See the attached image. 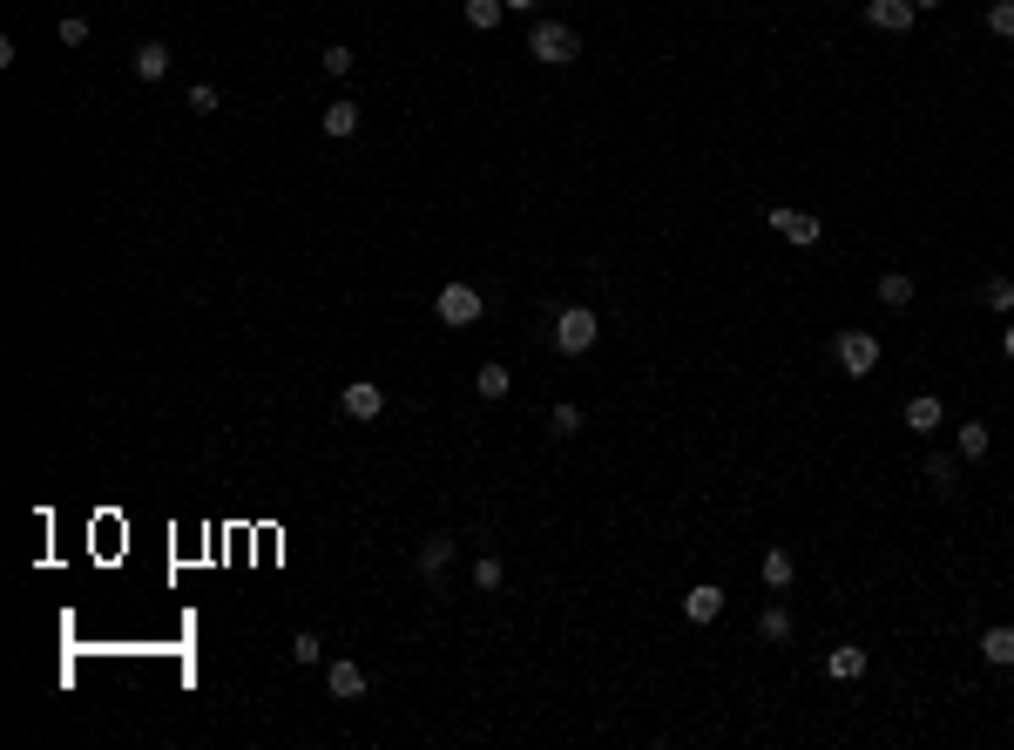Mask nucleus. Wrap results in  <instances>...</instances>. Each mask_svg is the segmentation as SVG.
<instances>
[{"mask_svg": "<svg viewBox=\"0 0 1014 750\" xmlns=\"http://www.w3.org/2000/svg\"><path fill=\"white\" fill-rule=\"evenodd\" d=\"M548 338H555L562 359H582L595 338H602V318H595L589 305H568V311H555V332H548Z\"/></svg>", "mask_w": 1014, "mask_h": 750, "instance_id": "1", "label": "nucleus"}, {"mask_svg": "<svg viewBox=\"0 0 1014 750\" xmlns=\"http://www.w3.org/2000/svg\"><path fill=\"white\" fill-rule=\"evenodd\" d=\"M528 55H535L541 68H568V61L582 55V41H575V28H562V21H541V28L528 34Z\"/></svg>", "mask_w": 1014, "mask_h": 750, "instance_id": "2", "label": "nucleus"}, {"mask_svg": "<svg viewBox=\"0 0 1014 750\" xmlns=\"http://www.w3.org/2000/svg\"><path fill=\"white\" fill-rule=\"evenodd\" d=\"M433 311H440V325H474L480 311V291L474 284H440V298H433Z\"/></svg>", "mask_w": 1014, "mask_h": 750, "instance_id": "3", "label": "nucleus"}, {"mask_svg": "<svg viewBox=\"0 0 1014 750\" xmlns=\"http://www.w3.org/2000/svg\"><path fill=\"white\" fill-rule=\"evenodd\" d=\"M764 217H771V230L791 237L798 250H812L818 237H825V217H812V210H764Z\"/></svg>", "mask_w": 1014, "mask_h": 750, "instance_id": "4", "label": "nucleus"}, {"mask_svg": "<svg viewBox=\"0 0 1014 750\" xmlns=\"http://www.w3.org/2000/svg\"><path fill=\"white\" fill-rule=\"evenodd\" d=\"M832 352H839V365L852 372V379H866V372L879 365V338H873V332H839V345H832Z\"/></svg>", "mask_w": 1014, "mask_h": 750, "instance_id": "5", "label": "nucleus"}, {"mask_svg": "<svg viewBox=\"0 0 1014 750\" xmlns=\"http://www.w3.org/2000/svg\"><path fill=\"white\" fill-rule=\"evenodd\" d=\"M338 406H345V419H359V426H372V419L386 413V392L372 386V379H352V386L338 392Z\"/></svg>", "mask_w": 1014, "mask_h": 750, "instance_id": "6", "label": "nucleus"}, {"mask_svg": "<svg viewBox=\"0 0 1014 750\" xmlns=\"http://www.w3.org/2000/svg\"><path fill=\"white\" fill-rule=\"evenodd\" d=\"M913 14H920L913 0H866V21H873L879 34H906V28H913Z\"/></svg>", "mask_w": 1014, "mask_h": 750, "instance_id": "7", "label": "nucleus"}, {"mask_svg": "<svg viewBox=\"0 0 1014 750\" xmlns=\"http://www.w3.org/2000/svg\"><path fill=\"white\" fill-rule=\"evenodd\" d=\"M683 615H690V622H717V615H724V588H717V582H697L690 595H683Z\"/></svg>", "mask_w": 1014, "mask_h": 750, "instance_id": "8", "label": "nucleus"}, {"mask_svg": "<svg viewBox=\"0 0 1014 750\" xmlns=\"http://www.w3.org/2000/svg\"><path fill=\"white\" fill-rule=\"evenodd\" d=\"M325 690H332L338 703L366 696V669H359V663H325Z\"/></svg>", "mask_w": 1014, "mask_h": 750, "instance_id": "9", "label": "nucleus"}, {"mask_svg": "<svg viewBox=\"0 0 1014 750\" xmlns=\"http://www.w3.org/2000/svg\"><path fill=\"white\" fill-rule=\"evenodd\" d=\"M447 561H453V534H426V541H420V575H426V582H440Z\"/></svg>", "mask_w": 1014, "mask_h": 750, "instance_id": "10", "label": "nucleus"}, {"mask_svg": "<svg viewBox=\"0 0 1014 750\" xmlns=\"http://www.w3.org/2000/svg\"><path fill=\"white\" fill-rule=\"evenodd\" d=\"M825 676H839V683H859V676H866V649H852V642H839V649L825 656Z\"/></svg>", "mask_w": 1014, "mask_h": 750, "instance_id": "11", "label": "nucleus"}, {"mask_svg": "<svg viewBox=\"0 0 1014 750\" xmlns=\"http://www.w3.org/2000/svg\"><path fill=\"white\" fill-rule=\"evenodd\" d=\"M169 61H176V55H169L163 41H142V48H136V61H129V68H136L142 82H163V75H169Z\"/></svg>", "mask_w": 1014, "mask_h": 750, "instance_id": "12", "label": "nucleus"}, {"mask_svg": "<svg viewBox=\"0 0 1014 750\" xmlns=\"http://www.w3.org/2000/svg\"><path fill=\"white\" fill-rule=\"evenodd\" d=\"M460 14H467V28H474V34H494V28H501V14H507V0H460Z\"/></svg>", "mask_w": 1014, "mask_h": 750, "instance_id": "13", "label": "nucleus"}, {"mask_svg": "<svg viewBox=\"0 0 1014 750\" xmlns=\"http://www.w3.org/2000/svg\"><path fill=\"white\" fill-rule=\"evenodd\" d=\"M507 386H514V372H507L501 359H487V365L474 372V392H480V399H507Z\"/></svg>", "mask_w": 1014, "mask_h": 750, "instance_id": "14", "label": "nucleus"}, {"mask_svg": "<svg viewBox=\"0 0 1014 750\" xmlns=\"http://www.w3.org/2000/svg\"><path fill=\"white\" fill-rule=\"evenodd\" d=\"M352 129H359V102H352V95L325 102V136H352Z\"/></svg>", "mask_w": 1014, "mask_h": 750, "instance_id": "15", "label": "nucleus"}, {"mask_svg": "<svg viewBox=\"0 0 1014 750\" xmlns=\"http://www.w3.org/2000/svg\"><path fill=\"white\" fill-rule=\"evenodd\" d=\"M906 426H913V433H933V426H940V399H933V392L906 399Z\"/></svg>", "mask_w": 1014, "mask_h": 750, "instance_id": "16", "label": "nucleus"}, {"mask_svg": "<svg viewBox=\"0 0 1014 750\" xmlns=\"http://www.w3.org/2000/svg\"><path fill=\"white\" fill-rule=\"evenodd\" d=\"M981 656H987L994 669H1008V663H1014V629H987V636H981Z\"/></svg>", "mask_w": 1014, "mask_h": 750, "instance_id": "17", "label": "nucleus"}, {"mask_svg": "<svg viewBox=\"0 0 1014 750\" xmlns=\"http://www.w3.org/2000/svg\"><path fill=\"white\" fill-rule=\"evenodd\" d=\"M879 305H913V278L906 271H879Z\"/></svg>", "mask_w": 1014, "mask_h": 750, "instance_id": "18", "label": "nucleus"}, {"mask_svg": "<svg viewBox=\"0 0 1014 750\" xmlns=\"http://www.w3.org/2000/svg\"><path fill=\"white\" fill-rule=\"evenodd\" d=\"M758 575H764V588H791V575H798V568H791V555H785V548H771Z\"/></svg>", "mask_w": 1014, "mask_h": 750, "instance_id": "19", "label": "nucleus"}, {"mask_svg": "<svg viewBox=\"0 0 1014 750\" xmlns=\"http://www.w3.org/2000/svg\"><path fill=\"white\" fill-rule=\"evenodd\" d=\"M758 636H764V642H785V636H791V615H785V609H764V615H758Z\"/></svg>", "mask_w": 1014, "mask_h": 750, "instance_id": "20", "label": "nucleus"}, {"mask_svg": "<svg viewBox=\"0 0 1014 750\" xmlns=\"http://www.w3.org/2000/svg\"><path fill=\"white\" fill-rule=\"evenodd\" d=\"M960 453H967V460H981V453H987V426H981V419L960 426Z\"/></svg>", "mask_w": 1014, "mask_h": 750, "instance_id": "21", "label": "nucleus"}, {"mask_svg": "<svg viewBox=\"0 0 1014 750\" xmlns=\"http://www.w3.org/2000/svg\"><path fill=\"white\" fill-rule=\"evenodd\" d=\"M987 28L1001 34V41H1014V0H994V7H987Z\"/></svg>", "mask_w": 1014, "mask_h": 750, "instance_id": "22", "label": "nucleus"}, {"mask_svg": "<svg viewBox=\"0 0 1014 750\" xmlns=\"http://www.w3.org/2000/svg\"><path fill=\"white\" fill-rule=\"evenodd\" d=\"M183 109H197V115H217L224 102H217V88H210V82H197L190 95H183Z\"/></svg>", "mask_w": 1014, "mask_h": 750, "instance_id": "23", "label": "nucleus"}, {"mask_svg": "<svg viewBox=\"0 0 1014 750\" xmlns=\"http://www.w3.org/2000/svg\"><path fill=\"white\" fill-rule=\"evenodd\" d=\"M318 656H325V649H318V636H311V629H305V636H291V663H298V669H311Z\"/></svg>", "mask_w": 1014, "mask_h": 750, "instance_id": "24", "label": "nucleus"}, {"mask_svg": "<svg viewBox=\"0 0 1014 750\" xmlns=\"http://www.w3.org/2000/svg\"><path fill=\"white\" fill-rule=\"evenodd\" d=\"M352 61H359L352 48H325V55H318V68H325V75H352Z\"/></svg>", "mask_w": 1014, "mask_h": 750, "instance_id": "25", "label": "nucleus"}, {"mask_svg": "<svg viewBox=\"0 0 1014 750\" xmlns=\"http://www.w3.org/2000/svg\"><path fill=\"white\" fill-rule=\"evenodd\" d=\"M987 305H994V311H1014V278H987Z\"/></svg>", "mask_w": 1014, "mask_h": 750, "instance_id": "26", "label": "nucleus"}, {"mask_svg": "<svg viewBox=\"0 0 1014 750\" xmlns=\"http://www.w3.org/2000/svg\"><path fill=\"white\" fill-rule=\"evenodd\" d=\"M474 588H501V561H494V555L474 561Z\"/></svg>", "mask_w": 1014, "mask_h": 750, "instance_id": "27", "label": "nucleus"}, {"mask_svg": "<svg viewBox=\"0 0 1014 750\" xmlns=\"http://www.w3.org/2000/svg\"><path fill=\"white\" fill-rule=\"evenodd\" d=\"M61 41H68V48H82V41H88V21H82V14H68V21H61Z\"/></svg>", "mask_w": 1014, "mask_h": 750, "instance_id": "28", "label": "nucleus"}, {"mask_svg": "<svg viewBox=\"0 0 1014 750\" xmlns=\"http://www.w3.org/2000/svg\"><path fill=\"white\" fill-rule=\"evenodd\" d=\"M555 433H582V413H575L568 399H562V406H555Z\"/></svg>", "mask_w": 1014, "mask_h": 750, "instance_id": "29", "label": "nucleus"}, {"mask_svg": "<svg viewBox=\"0 0 1014 750\" xmlns=\"http://www.w3.org/2000/svg\"><path fill=\"white\" fill-rule=\"evenodd\" d=\"M1001 352H1008V359H1014V325H1008V332H1001Z\"/></svg>", "mask_w": 1014, "mask_h": 750, "instance_id": "30", "label": "nucleus"}, {"mask_svg": "<svg viewBox=\"0 0 1014 750\" xmlns=\"http://www.w3.org/2000/svg\"><path fill=\"white\" fill-rule=\"evenodd\" d=\"M507 7H521V14H528V7H535V0H507Z\"/></svg>", "mask_w": 1014, "mask_h": 750, "instance_id": "31", "label": "nucleus"}, {"mask_svg": "<svg viewBox=\"0 0 1014 750\" xmlns=\"http://www.w3.org/2000/svg\"><path fill=\"white\" fill-rule=\"evenodd\" d=\"M913 7H940V0H913Z\"/></svg>", "mask_w": 1014, "mask_h": 750, "instance_id": "32", "label": "nucleus"}]
</instances>
